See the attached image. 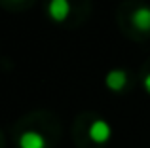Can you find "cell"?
<instances>
[{
    "label": "cell",
    "instance_id": "3",
    "mask_svg": "<svg viewBox=\"0 0 150 148\" xmlns=\"http://www.w3.org/2000/svg\"><path fill=\"white\" fill-rule=\"evenodd\" d=\"M131 23L141 32H150V8L148 6H139L131 13Z\"/></svg>",
    "mask_w": 150,
    "mask_h": 148
},
{
    "label": "cell",
    "instance_id": "1",
    "mask_svg": "<svg viewBox=\"0 0 150 148\" xmlns=\"http://www.w3.org/2000/svg\"><path fill=\"white\" fill-rule=\"evenodd\" d=\"M89 139H91L93 142H97V144H103V142H106L110 139V135H112V129H110V125L105 122V120H95V122H91V125H89Z\"/></svg>",
    "mask_w": 150,
    "mask_h": 148
},
{
    "label": "cell",
    "instance_id": "6",
    "mask_svg": "<svg viewBox=\"0 0 150 148\" xmlns=\"http://www.w3.org/2000/svg\"><path fill=\"white\" fill-rule=\"evenodd\" d=\"M144 89L150 93V74H146V76H144Z\"/></svg>",
    "mask_w": 150,
    "mask_h": 148
},
{
    "label": "cell",
    "instance_id": "2",
    "mask_svg": "<svg viewBox=\"0 0 150 148\" xmlns=\"http://www.w3.org/2000/svg\"><path fill=\"white\" fill-rule=\"evenodd\" d=\"M48 13L55 23H63L70 15V2L69 0H50Z\"/></svg>",
    "mask_w": 150,
    "mask_h": 148
},
{
    "label": "cell",
    "instance_id": "4",
    "mask_svg": "<svg viewBox=\"0 0 150 148\" xmlns=\"http://www.w3.org/2000/svg\"><path fill=\"white\" fill-rule=\"evenodd\" d=\"M19 148H46V139L38 131H25L19 137Z\"/></svg>",
    "mask_w": 150,
    "mask_h": 148
},
{
    "label": "cell",
    "instance_id": "5",
    "mask_svg": "<svg viewBox=\"0 0 150 148\" xmlns=\"http://www.w3.org/2000/svg\"><path fill=\"white\" fill-rule=\"evenodd\" d=\"M105 84H106V87L112 89V91H120V89H124L125 84H127V74H125V70H120V68L110 70L105 78Z\"/></svg>",
    "mask_w": 150,
    "mask_h": 148
}]
</instances>
